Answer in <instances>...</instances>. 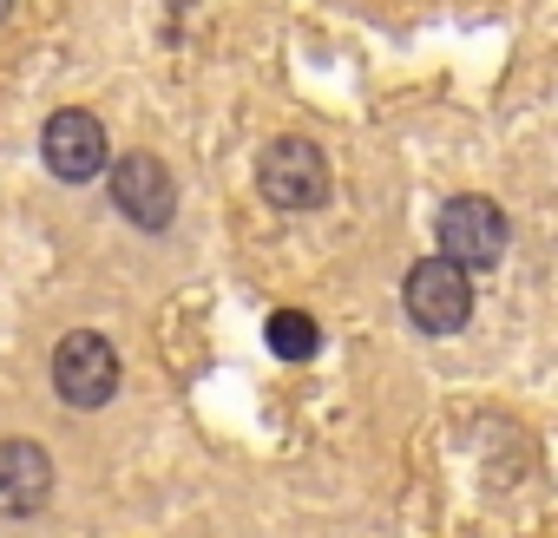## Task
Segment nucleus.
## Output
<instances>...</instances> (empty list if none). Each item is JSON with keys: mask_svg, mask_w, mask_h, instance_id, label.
<instances>
[{"mask_svg": "<svg viewBox=\"0 0 558 538\" xmlns=\"http://www.w3.org/2000/svg\"><path fill=\"white\" fill-rule=\"evenodd\" d=\"M256 184H263V197H269L276 210H323L329 191H336V171H329V158H323L316 138H296V132H290V138H269V145H263Z\"/></svg>", "mask_w": 558, "mask_h": 538, "instance_id": "nucleus-1", "label": "nucleus"}, {"mask_svg": "<svg viewBox=\"0 0 558 538\" xmlns=\"http://www.w3.org/2000/svg\"><path fill=\"white\" fill-rule=\"evenodd\" d=\"M401 303H408V322H414L421 335H460L466 316H473V283H466V269L427 256V262L408 269Z\"/></svg>", "mask_w": 558, "mask_h": 538, "instance_id": "nucleus-2", "label": "nucleus"}, {"mask_svg": "<svg viewBox=\"0 0 558 538\" xmlns=\"http://www.w3.org/2000/svg\"><path fill=\"white\" fill-rule=\"evenodd\" d=\"M499 256H506V210L493 197H453L440 210V262L493 269Z\"/></svg>", "mask_w": 558, "mask_h": 538, "instance_id": "nucleus-3", "label": "nucleus"}, {"mask_svg": "<svg viewBox=\"0 0 558 538\" xmlns=\"http://www.w3.org/2000/svg\"><path fill=\"white\" fill-rule=\"evenodd\" d=\"M53 388L66 407H106L119 394V355L106 335L93 329H73L60 349H53Z\"/></svg>", "mask_w": 558, "mask_h": 538, "instance_id": "nucleus-4", "label": "nucleus"}, {"mask_svg": "<svg viewBox=\"0 0 558 538\" xmlns=\"http://www.w3.org/2000/svg\"><path fill=\"white\" fill-rule=\"evenodd\" d=\"M40 158H47V171L60 184H86V178L106 171V125L93 112H80V106L53 112L47 132H40Z\"/></svg>", "mask_w": 558, "mask_h": 538, "instance_id": "nucleus-5", "label": "nucleus"}, {"mask_svg": "<svg viewBox=\"0 0 558 538\" xmlns=\"http://www.w3.org/2000/svg\"><path fill=\"white\" fill-rule=\"evenodd\" d=\"M112 204H119L138 230H165L171 210H178V184H171L165 158H151V151H125V158L112 164Z\"/></svg>", "mask_w": 558, "mask_h": 538, "instance_id": "nucleus-6", "label": "nucleus"}, {"mask_svg": "<svg viewBox=\"0 0 558 538\" xmlns=\"http://www.w3.org/2000/svg\"><path fill=\"white\" fill-rule=\"evenodd\" d=\"M53 492V460L40 440H0V512L34 518Z\"/></svg>", "mask_w": 558, "mask_h": 538, "instance_id": "nucleus-7", "label": "nucleus"}, {"mask_svg": "<svg viewBox=\"0 0 558 538\" xmlns=\"http://www.w3.org/2000/svg\"><path fill=\"white\" fill-rule=\"evenodd\" d=\"M263 335H269V355H283V362H310V355L323 349V329H316V316H303V309H276Z\"/></svg>", "mask_w": 558, "mask_h": 538, "instance_id": "nucleus-8", "label": "nucleus"}, {"mask_svg": "<svg viewBox=\"0 0 558 538\" xmlns=\"http://www.w3.org/2000/svg\"><path fill=\"white\" fill-rule=\"evenodd\" d=\"M8 8H14V0H0V21H8Z\"/></svg>", "mask_w": 558, "mask_h": 538, "instance_id": "nucleus-9", "label": "nucleus"}]
</instances>
